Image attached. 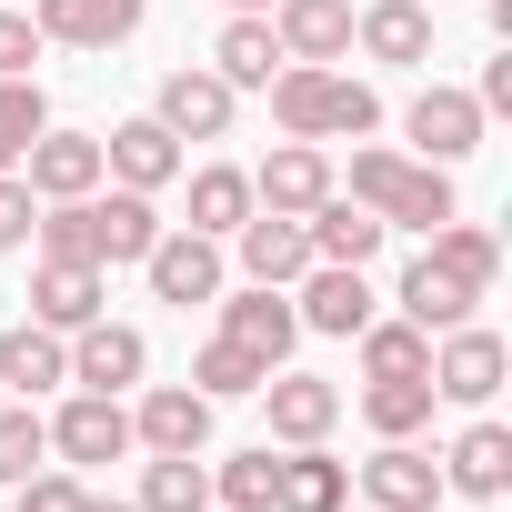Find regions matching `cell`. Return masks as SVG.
<instances>
[{"label":"cell","mask_w":512,"mask_h":512,"mask_svg":"<svg viewBox=\"0 0 512 512\" xmlns=\"http://www.w3.org/2000/svg\"><path fill=\"white\" fill-rule=\"evenodd\" d=\"M292 312H302V332H332V342H352V332L372 322V282H362L352 262H312Z\"/></svg>","instance_id":"19"},{"label":"cell","mask_w":512,"mask_h":512,"mask_svg":"<svg viewBox=\"0 0 512 512\" xmlns=\"http://www.w3.org/2000/svg\"><path fill=\"white\" fill-rule=\"evenodd\" d=\"M81 502H91V492H81V472H71V462H61V472L41 462L31 482H11V512H81Z\"/></svg>","instance_id":"37"},{"label":"cell","mask_w":512,"mask_h":512,"mask_svg":"<svg viewBox=\"0 0 512 512\" xmlns=\"http://www.w3.org/2000/svg\"><path fill=\"white\" fill-rule=\"evenodd\" d=\"M61 382H71V332H51V322H11L0 332V392L11 402H41Z\"/></svg>","instance_id":"12"},{"label":"cell","mask_w":512,"mask_h":512,"mask_svg":"<svg viewBox=\"0 0 512 512\" xmlns=\"http://www.w3.org/2000/svg\"><path fill=\"white\" fill-rule=\"evenodd\" d=\"M392 302H402V322H422V332H452V322H472V302H482V292H472V282H452V272L432 262V251H422V262L402 272V292H392Z\"/></svg>","instance_id":"27"},{"label":"cell","mask_w":512,"mask_h":512,"mask_svg":"<svg viewBox=\"0 0 512 512\" xmlns=\"http://www.w3.org/2000/svg\"><path fill=\"white\" fill-rule=\"evenodd\" d=\"M362 502H372V512H432V502H442V462H432L422 442H382V452L362 462Z\"/></svg>","instance_id":"17"},{"label":"cell","mask_w":512,"mask_h":512,"mask_svg":"<svg viewBox=\"0 0 512 512\" xmlns=\"http://www.w3.org/2000/svg\"><path fill=\"white\" fill-rule=\"evenodd\" d=\"M41 51H51V41L31 31V11H0V81H31Z\"/></svg>","instance_id":"38"},{"label":"cell","mask_w":512,"mask_h":512,"mask_svg":"<svg viewBox=\"0 0 512 512\" xmlns=\"http://www.w3.org/2000/svg\"><path fill=\"white\" fill-rule=\"evenodd\" d=\"M231 111H241V91H231L211 61L161 71V91H151V121H161L171 141H221V131H231Z\"/></svg>","instance_id":"3"},{"label":"cell","mask_w":512,"mask_h":512,"mask_svg":"<svg viewBox=\"0 0 512 512\" xmlns=\"http://www.w3.org/2000/svg\"><path fill=\"white\" fill-rule=\"evenodd\" d=\"M101 302H111L101 262H51V251H41V272H31V322L81 332V322H101Z\"/></svg>","instance_id":"18"},{"label":"cell","mask_w":512,"mask_h":512,"mask_svg":"<svg viewBox=\"0 0 512 512\" xmlns=\"http://www.w3.org/2000/svg\"><path fill=\"white\" fill-rule=\"evenodd\" d=\"M342 502H352V462H332L322 442H292L282 482H272V512H342Z\"/></svg>","instance_id":"23"},{"label":"cell","mask_w":512,"mask_h":512,"mask_svg":"<svg viewBox=\"0 0 512 512\" xmlns=\"http://www.w3.org/2000/svg\"><path fill=\"white\" fill-rule=\"evenodd\" d=\"M262 91H272L282 141H362V131L382 121V101H372L352 71H332V61H282Z\"/></svg>","instance_id":"1"},{"label":"cell","mask_w":512,"mask_h":512,"mask_svg":"<svg viewBox=\"0 0 512 512\" xmlns=\"http://www.w3.org/2000/svg\"><path fill=\"white\" fill-rule=\"evenodd\" d=\"M362 422H372L382 442H412V432L432 422V372H412V382H372V392H362Z\"/></svg>","instance_id":"34"},{"label":"cell","mask_w":512,"mask_h":512,"mask_svg":"<svg viewBox=\"0 0 512 512\" xmlns=\"http://www.w3.org/2000/svg\"><path fill=\"white\" fill-rule=\"evenodd\" d=\"M211 512H221V502H211Z\"/></svg>","instance_id":"44"},{"label":"cell","mask_w":512,"mask_h":512,"mask_svg":"<svg viewBox=\"0 0 512 512\" xmlns=\"http://www.w3.org/2000/svg\"><path fill=\"white\" fill-rule=\"evenodd\" d=\"M141 272H151V302H171V312L221 302V241H201V231H161V241L141 251Z\"/></svg>","instance_id":"6"},{"label":"cell","mask_w":512,"mask_h":512,"mask_svg":"<svg viewBox=\"0 0 512 512\" xmlns=\"http://www.w3.org/2000/svg\"><path fill=\"white\" fill-rule=\"evenodd\" d=\"M51 131V101H41V81H0V171H21V151Z\"/></svg>","instance_id":"35"},{"label":"cell","mask_w":512,"mask_h":512,"mask_svg":"<svg viewBox=\"0 0 512 512\" xmlns=\"http://www.w3.org/2000/svg\"><path fill=\"white\" fill-rule=\"evenodd\" d=\"M141 512H211V462H201V452H151Z\"/></svg>","instance_id":"30"},{"label":"cell","mask_w":512,"mask_h":512,"mask_svg":"<svg viewBox=\"0 0 512 512\" xmlns=\"http://www.w3.org/2000/svg\"><path fill=\"white\" fill-rule=\"evenodd\" d=\"M211 71H221L231 91H262V81L282 71V41H272V11H231V31L211 41Z\"/></svg>","instance_id":"26"},{"label":"cell","mask_w":512,"mask_h":512,"mask_svg":"<svg viewBox=\"0 0 512 512\" xmlns=\"http://www.w3.org/2000/svg\"><path fill=\"white\" fill-rule=\"evenodd\" d=\"M221 342H241L262 372H282V362H292V342H302V312H292V292H272V282H241V292L221 302Z\"/></svg>","instance_id":"5"},{"label":"cell","mask_w":512,"mask_h":512,"mask_svg":"<svg viewBox=\"0 0 512 512\" xmlns=\"http://www.w3.org/2000/svg\"><path fill=\"white\" fill-rule=\"evenodd\" d=\"M262 382H272V372L251 362L241 342H221V332H211V342L191 352V392H201V402H251V392H262Z\"/></svg>","instance_id":"31"},{"label":"cell","mask_w":512,"mask_h":512,"mask_svg":"<svg viewBox=\"0 0 512 512\" xmlns=\"http://www.w3.org/2000/svg\"><path fill=\"white\" fill-rule=\"evenodd\" d=\"M342 181H332V161H322V141H282L262 171H251V211H312V201H332Z\"/></svg>","instance_id":"14"},{"label":"cell","mask_w":512,"mask_h":512,"mask_svg":"<svg viewBox=\"0 0 512 512\" xmlns=\"http://www.w3.org/2000/svg\"><path fill=\"white\" fill-rule=\"evenodd\" d=\"M352 342H362V382H412V372H432V332H422V322H382V312H372Z\"/></svg>","instance_id":"29"},{"label":"cell","mask_w":512,"mask_h":512,"mask_svg":"<svg viewBox=\"0 0 512 512\" xmlns=\"http://www.w3.org/2000/svg\"><path fill=\"white\" fill-rule=\"evenodd\" d=\"M282 61H342L352 51V0H272Z\"/></svg>","instance_id":"21"},{"label":"cell","mask_w":512,"mask_h":512,"mask_svg":"<svg viewBox=\"0 0 512 512\" xmlns=\"http://www.w3.org/2000/svg\"><path fill=\"white\" fill-rule=\"evenodd\" d=\"M131 442L141 452H211V402L191 382H151L141 412H131Z\"/></svg>","instance_id":"16"},{"label":"cell","mask_w":512,"mask_h":512,"mask_svg":"<svg viewBox=\"0 0 512 512\" xmlns=\"http://www.w3.org/2000/svg\"><path fill=\"white\" fill-rule=\"evenodd\" d=\"M0 402H11V392H0Z\"/></svg>","instance_id":"43"},{"label":"cell","mask_w":512,"mask_h":512,"mask_svg":"<svg viewBox=\"0 0 512 512\" xmlns=\"http://www.w3.org/2000/svg\"><path fill=\"white\" fill-rule=\"evenodd\" d=\"M51 462V422L31 402H0V482H31Z\"/></svg>","instance_id":"36"},{"label":"cell","mask_w":512,"mask_h":512,"mask_svg":"<svg viewBox=\"0 0 512 512\" xmlns=\"http://www.w3.org/2000/svg\"><path fill=\"white\" fill-rule=\"evenodd\" d=\"M262 402H272V442H322V432L342 422V392H332L322 372H272Z\"/></svg>","instance_id":"22"},{"label":"cell","mask_w":512,"mask_h":512,"mask_svg":"<svg viewBox=\"0 0 512 512\" xmlns=\"http://www.w3.org/2000/svg\"><path fill=\"white\" fill-rule=\"evenodd\" d=\"M231 11H272V0H231Z\"/></svg>","instance_id":"42"},{"label":"cell","mask_w":512,"mask_h":512,"mask_svg":"<svg viewBox=\"0 0 512 512\" xmlns=\"http://www.w3.org/2000/svg\"><path fill=\"white\" fill-rule=\"evenodd\" d=\"M81 512H141V502H101V492H91V502H81Z\"/></svg>","instance_id":"41"},{"label":"cell","mask_w":512,"mask_h":512,"mask_svg":"<svg viewBox=\"0 0 512 512\" xmlns=\"http://www.w3.org/2000/svg\"><path fill=\"white\" fill-rule=\"evenodd\" d=\"M231 241H241V282H272V292H292V282L312 272V231H302L292 211H251Z\"/></svg>","instance_id":"13"},{"label":"cell","mask_w":512,"mask_h":512,"mask_svg":"<svg viewBox=\"0 0 512 512\" xmlns=\"http://www.w3.org/2000/svg\"><path fill=\"white\" fill-rule=\"evenodd\" d=\"M482 131H492V111H482L472 91H452V81H432V91L412 101V141H422V161H432V171L472 161V151H482Z\"/></svg>","instance_id":"7"},{"label":"cell","mask_w":512,"mask_h":512,"mask_svg":"<svg viewBox=\"0 0 512 512\" xmlns=\"http://www.w3.org/2000/svg\"><path fill=\"white\" fill-rule=\"evenodd\" d=\"M241 221H251V171H231V161L191 171V221H181V231H201V241H231Z\"/></svg>","instance_id":"28"},{"label":"cell","mask_w":512,"mask_h":512,"mask_svg":"<svg viewBox=\"0 0 512 512\" xmlns=\"http://www.w3.org/2000/svg\"><path fill=\"white\" fill-rule=\"evenodd\" d=\"M101 171L121 181V191H161V181H181V141L141 111V121H111L101 131Z\"/></svg>","instance_id":"15"},{"label":"cell","mask_w":512,"mask_h":512,"mask_svg":"<svg viewBox=\"0 0 512 512\" xmlns=\"http://www.w3.org/2000/svg\"><path fill=\"white\" fill-rule=\"evenodd\" d=\"M302 231H312V262H352V272H362L372 251H382V221H372V211H362L352 191L312 201V211H302Z\"/></svg>","instance_id":"24"},{"label":"cell","mask_w":512,"mask_h":512,"mask_svg":"<svg viewBox=\"0 0 512 512\" xmlns=\"http://www.w3.org/2000/svg\"><path fill=\"white\" fill-rule=\"evenodd\" d=\"M362 512H372V502H362Z\"/></svg>","instance_id":"45"},{"label":"cell","mask_w":512,"mask_h":512,"mask_svg":"<svg viewBox=\"0 0 512 512\" xmlns=\"http://www.w3.org/2000/svg\"><path fill=\"white\" fill-rule=\"evenodd\" d=\"M502 372H512L502 332H482V322L432 332V402H492V392H502Z\"/></svg>","instance_id":"4"},{"label":"cell","mask_w":512,"mask_h":512,"mask_svg":"<svg viewBox=\"0 0 512 512\" xmlns=\"http://www.w3.org/2000/svg\"><path fill=\"white\" fill-rule=\"evenodd\" d=\"M141 372H151V342H141L131 322H111V312H101V322H81V332H71V382H81V392H111V402H121Z\"/></svg>","instance_id":"8"},{"label":"cell","mask_w":512,"mask_h":512,"mask_svg":"<svg viewBox=\"0 0 512 512\" xmlns=\"http://www.w3.org/2000/svg\"><path fill=\"white\" fill-rule=\"evenodd\" d=\"M31 31L61 51H121L141 31V0H31Z\"/></svg>","instance_id":"10"},{"label":"cell","mask_w":512,"mask_h":512,"mask_svg":"<svg viewBox=\"0 0 512 512\" xmlns=\"http://www.w3.org/2000/svg\"><path fill=\"white\" fill-rule=\"evenodd\" d=\"M21 181H31V201H81V191H101V131H41V141L21 151Z\"/></svg>","instance_id":"11"},{"label":"cell","mask_w":512,"mask_h":512,"mask_svg":"<svg viewBox=\"0 0 512 512\" xmlns=\"http://www.w3.org/2000/svg\"><path fill=\"white\" fill-rule=\"evenodd\" d=\"M272 482H282V452H272V442L211 462V502H221V512H272Z\"/></svg>","instance_id":"33"},{"label":"cell","mask_w":512,"mask_h":512,"mask_svg":"<svg viewBox=\"0 0 512 512\" xmlns=\"http://www.w3.org/2000/svg\"><path fill=\"white\" fill-rule=\"evenodd\" d=\"M482 111H512V41H502V61H482V91H472Z\"/></svg>","instance_id":"40"},{"label":"cell","mask_w":512,"mask_h":512,"mask_svg":"<svg viewBox=\"0 0 512 512\" xmlns=\"http://www.w3.org/2000/svg\"><path fill=\"white\" fill-rule=\"evenodd\" d=\"M352 41H362L372 61L412 71V61H432V11H422V0H372V11L352 21Z\"/></svg>","instance_id":"25"},{"label":"cell","mask_w":512,"mask_h":512,"mask_svg":"<svg viewBox=\"0 0 512 512\" xmlns=\"http://www.w3.org/2000/svg\"><path fill=\"white\" fill-rule=\"evenodd\" d=\"M352 201L382 221V231H442L462 201H452V171L432 161H402V151H352Z\"/></svg>","instance_id":"2"},{"label":"cell","mask_w":512,"mask_h":512,"mask_svg":"<svg viewBox=\"0 0 512 512\" xmlns=\"http://www.w3.org/2000/svg\"><path fill=\"white\" fill-rule=\"evenodd\" d=\"M51 452H61L71 472H91V462H121V452H131V412H121L111 392H71V402L51 412Z\"/></svg>","instance_id":"9"},{"label":"cell","mask_w":512,"mask_h":512,"mask_svg":"<svg viewBox=\"0 0 512 512\" xmlns=\"http://www.w3.org/2000/svg\"><path fill=\"white\" fill-rule=\"evenodd\" d=\"M432 262H442L452 282H472V292H492V272H502V241H492L482 221H462V211H452V221L432 231Z\"/></svg>","instance_id":"32"},{"label":"cell","mask_w":512,"mask_h":512,"mask_svg":"<svg viewBox=\"0 0 512 512\" xmlns=\"http://www.w3.org/2000/svg\"><path fill=\"white\" fill-rule=\"evenodd\" d=\"M31 221H41L31 181H21V171H0V251H21V241H31Z\"/></svg>","instance_id":"39"},{"label":"cell","mask_w":512,"mask_h":512,"mask_svg":"<svg viewBox=\"0 0 512 512\" xmlns=\"http://www.w3.org/2000/svg\"><path fill=\"white\" fill-rule=\"evenodd\" d=\"M442 492H462V502H502V492H512V432H502V422H472V432L442 452Z\"/></svg>","instance_id":"20"}]
</instances>
